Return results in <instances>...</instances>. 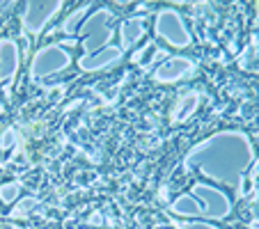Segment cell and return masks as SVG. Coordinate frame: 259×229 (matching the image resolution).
Instances as JSON below:
<instances>
[{"label": "cell", "instance_id": "obj_1", "mask_svg": "<svg viewBox=\"0 0 259 229\" xmlns=\"http://www.w3.org/2000/svg\"><path fill=\"white\" fill-rule=\"evenodd\" d=\"M69 64V55L64 53L62 49H44L37 58H34L32 64V76H39V78H46L53 71H60Z\"/></svg>", "mask_w": 259, "mask_h": 229}, {"label": "cell", "instance_id": "obj_2", "mask_svg": "<svg viewBox=\"0 0 259 229\" xmlns=\"http://www.w3.org/2000/svg\"><path fill=\"white\" fill-rule=\"evenodd\" d=\"M60 10V5H28L25 7V14H23V25L25 30L30 32H37V30L44 28V23Z\"/></svg>", "mask_w": 259, "mask_h": 229}, {"label": "cell", "instance_id": "obj_3", "mask_svg": "<svg viewBox=\"0 0 259 229\" xmlns=\"http://www.w3.org/2000/svg\"><path fill=\"white\" fill-rule=\"evenodd\" d=\"M19 67V51L14 41L3 39L0 41V80H10Z\"/></svg>", "mask_w": 259, "mask_h": 229}, {"label": "cell", "instance_id": "obj_4", "mask_svg": "<svg viewBox=\"0 0 259 229\" xmlns=\"http://www.w3.org/2000/svg\"><path fill=\"white\" fill-rule=\"evenodd\" d=\"M188 69H191V62H188V60H170L165 67L158 69L156 76L161 80H175V78H179L181 73H186Z\"/></svg>", "mask_w": 259, "mask_h": 229}, {"label": "cell", "instance_id": "obj_5", "mask_svg": "<svg viewBox=\"0 0 259 229\" xmlns=\"http://www.w3.org/2000/svg\"><path fill=\"white\" fill-rule=\"evenodd\" d=\"M142 34V21H126L122 25V37H124V46H131L133 41Z\"/></svg>", "mask_w": 259, "mask_h": 229}]
</instances>
